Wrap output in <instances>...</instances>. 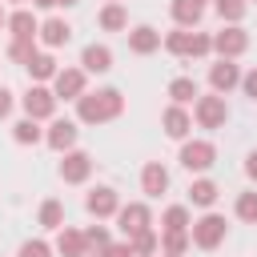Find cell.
Segmentation results:
<instances>
[{
  "label": "cell",
  "instance_id": "6da1fadb",
  "mask_svg": "<svg viewBox=\"0 0 257 257\" xmlns=\"http://www.w3.org/2000/svg\"><path fill=\"white\" fill-rule=\"evenodd\" d=\"M124 112V92L104 84V88H88L80 100H76V120L80 124H108Z\"/></svg>",
  "mask_w": 257,
  "mask_h": 257
},
{
  "label": "cell",
  "instance_id": "7a4b0ae2",
  "mask_svg": "<svg viewBox=\"0 0 257 257\" xmlns=\"http://www.w3.org/2000/svg\"><path fill=\"white\" fill-rule=\"evenodd\" d=\"M189 237H193V245H197V249H205V253L221 249V245H225V237H229V221H225V213L209 209V213L193 217V229H189Z\"/></svg>",
  "mask_w": 257,
  "mask_h": 257
},
{
  "label": "cell",
  "instance_id": "3957f363",
  "mask_svg": "<svg viewBox=\"0 0 257 257\" xmlns=\"http://www.w3.org/2000/svg\"><path fill=\"white\" fill-rule=\"evenodd\" d=\"M177 161H181V169H189L193 177H205V173L217 165V145L205 141V137H189V141H181Z\"/></svg>",
  "mask_w": 257,
  "mask_h": 257
},
{
  "label": "cell",
  "instance_id": "277c9868",
  "mask_svg": "<svg viewBox=\"0 0 257 257\" xmlns=\"http://www.w3.org/2000/svg\"><path fill=\"white\" fill-rule=\"evenodd\" d=\"M193 120H197V128H225V120H229V100L221 96V92H201L197 100H193Z\"/></svg>",
  "mask_w": 257,
  "mask_h": 257
},
{
  "label": "cell",
  "instance_id": "5b68a950",
  "mask_svg": "<svg viewBox=\"0 0 257 257\" xmlns=\"http://www.w3.org/2000/svg\"><path fill=\"white\" fill-rule=\"evenodd\" d=\"M56 92H52V84H28V92L20 96V108H24V116H32V120H56Z\"/></svg>",
  "mask_w": 257,
  "mask_h": 257
},
{
  "label": "cell",
  "instance_id": "8992f818",
  "mask_svg": "<svg viewBox=\"0 0 257 257\" xmlns=\"http://www.w3.org/2000/svg\"><path fill=\"white\" fill-rule=\"evenodd\" d=\"M157 221H153V209H149V201H128V205H120V213H116V229L124 233V241H133L137 233H145V229H153Z\"/></svg>",
  "mask_w": 257,
  "mask_h": 257
},
{
  "label": "cell",
  "instance_id": "52a82bcc",
  "mask_svg": "<svg viewBox=\"0 0 257 257\" xmlns=\"http://www.w3.org/2000/svg\"><path fill=\"white\" fill-rule=\"evenodd\" d=\"M76 141H80V120H68V116H56V120H48V128H44V145L52 149V153H72L76 149Z\"/></svg>",
  "mask_w": 257,
  "mask_h": 257
},
{
  "label": "cell",
  "instance_id": "ba28073f",
  "mask_svg": "<svg viewBox=\"0 0 257 257\" xmlns=\"http://www.w3.org/2000/svg\"><path fill=\"white\" fill-rule=\"evenodd\" d=\"M249 48V32L245 24H221V32H213V52L221 60H237Z\"/></svg>",
  "mask_w": 257,
  "mask_h": 257
},
{
  "label": "cell",
  "instance_id": "9c48e42d",
  "mask_svg": "<svg viewBox=\"0 0 257 257\" xmlns=\"http://www.w3.org/2000/svg\"><path fill=\"white\" fill-rule=\"evenodd\" d=\"M52 92H56V100H80L88 92V72L80 64H64L52 80Z\"/></svg>",
  "mask_w": 257,
  "mask_h": 257
},
{
  "label": "cell",
  "instance_id": "30bf717a",
  "mask_svg": "<svg viewBox=\"0 0 257 257\" xmlns=\"http://www.w3.org/2000/svg\"><path fill=\"white\" fill-rule=\"evenodd\" d=\"M120 193L112 189V185H92L88 189V197H84V209H88V217H96V221H108V217H116L120 213Z\"/></svg>",
  "mask_w": 257,
  "mask_h": 257
},
{
  "label": "cell",
  "instance_id": "8fae6325",
  "mask_svg": "<svg viewBox=\"0 0 257 257\" xmlns=\"http://www.w3.org/2000/svg\"><path fill=\"white\" fill-rule=\"evenodd\" d=\"M92 165H96V161H92V153L72 149V153H64V157H60V169H56V173H60V181H64V185H84V181L92 177Z\"/></svg>",
  "mask_w": 257,
  "mask_h": 257
},
{
  "label": "cell",
  "instance_id": "7c38bea8",
  "mask_svg": "<svg viewBox=\"0 0 257 257\" xmlns=\"http://www.w3.org/2000/svg\"><path fill=\"white\" fill-rule=\"evenodd\" d=\"M241 64L237 60H217V64H209V92H221V96H229L233 88H241Z\"/></svg>",
  "mask_w": 257,
  "mask_h": 257
},
{
  "label": "cell",
  "instance_id": "4fadbf2b",
  "mask_svg": "<svg viewBox=\"0 0 257 257\" xmlns=\"http://www.w3.org/2000/svg\"><path fill=\"white\" fill-rule=\"evenodd\" d=\"M161 128H165L169 141H189V133H193V112H189L185 104H169V108L161 112Z\"/></svg>",
  "mask_w": 257,
  "mask_h": 257
},
{
  "label": "cell",
  "instance_id": "5bb4252c",
  "mask_svg": "<svg viewBox=\"0 0 257 257\" xmlns=\"http://www.w3.org/2000/svg\"><path fill=\"white\" fill-rule=\"evenodd\" d=\"M36 40L52 52V48H64L68 40H72V24L64 20V16H48V20H40V32H36Z\"/></svg>",
  "mask_w": 257,
  "mask_h": 257
},
{
  "label": "cell",
  "instance_id": "9a60e30c",
  "mask_svg": "<svg viewBox=\"0 0 257 257\" xmlns=\"http://www.w3.org/2000/svg\"><path fill=\"white\" fill-rule=\"evenodd\" d=\"M124 36H128V52H133V56H153V52L161 48V40H165L153 24H133Z\"/></svg>",
  "mask_w": 257,
  "mask_h": 257
},
{
  "label": "cell",
  "instance_id": "2e32d148",
  "mask_svg": "<svg viewBox=\"0 0 257 257\" xmlns=\"http://www.w3.org/2000/svg\"><path fill=\"white\" fill-rule=\"evenodd\" d=\"M141 193L149 201H157V197L169 193V169L161 161H145V169H141Z\"/></svg>",
  "mask_w": 257,
  "mask_h": 257
},
{
  "label": "cell",
  "instance_id": "e0dca14e",
  "mask_svg": "<svg viewBox=\"0 0 257 257\" xmlns=\"http://www.w3.org/2000/svg\"><path fill=\"white\" fill-rule=\"evenodd\" d=\"M80 68H84L88 76H104V72L112 68V48H108V44H96V40L84 44V48H80Z\"/></svg>",
  "mask_w": 257,
  "mask_h": 257
},
{
  "label": "cell",
  "instance_id": "ac0fdd59",
  "mask_svg": "<svg viewBox=\"0 0 257 257\" xmlns=\"http://www.w3.org/2000/svg\"><path fill=\"white\" fill-rule=\"evenodd\" d=\"M169 16H173V24H177V28L197 32V28H201V20H205V4H197V0H169Z\"/></svg>",
  "mask_w": 257,
  "mask_h": 257
},
{
  "label": "cell",
  "instance_id": "d6986e66",
  "mask_svg": "<svg viewBox=\"0 0 257 257\" xmlns=\"http://www.w3.org/2000/svg\"><path fill=\"white\" fill-rule=\"evenodd\" d=\"M24 72H28V80H32V84H52V80H56V72H60V64H56V56H52L48 48H40V52L24 64Z\"/></svg>",
  "mask_w": 257,
  "mask_h": 257
},
{
  "label": "cell",
  "instance_id": "ffe728a7",
  "mask_svg": "<svg viewBox=\"0 0 257 257\" xmlns=\"http://www.w3.org/2000/svg\"><path fill=\"white\" fill-rule=\"evenodd\" d=\"M36 32H40V20H36L32 8H12V12H8V36H16V40H36Z\"/></svg>",
  "mask_w": 257,
  "mask_h": 257
},
{
  "label": "cell",
  "instance_id": "44dd1931",
  "mask_svg": "<svg viewBox=\"0 0 257 257\" xmlns=\"http://www.w3.org/2000/svg\"><path fill=\"white\" fill-rule=\"evenodd\" d=\"M217 197H221V185L213 181V177H193V185H189V205L193 209H213L217 205Z\"/></svg>",
  "mask_w": 257,
  "mask_h": 257
},
{
  "label": "cell",
  "instance_id": "7402d4cb",
  "mask_svg": "<svg viewBox=\"0 0 257 257\" xmlns=\"http://www.w3.org/2000/svg\"><path fill=\"white\" fill-rule=\"evenodd\" d=\"M52 249H56L60 257H88V241H84V229H72V225H64V229L56 233Z\"/></svg>",
  "mask_w": 257,
  "mask_h": 257
},
{
  "label": "cell",
  "instance_id": "603a6c76",
  "mask_svg": "<svg viewBox=\"0 0 257 257\" xmlns=\"http://www.w3.org/2000/svg\"><path fill=\"white\" fill-rule=\"evenodd\" d=\"M36 225H40V229H48V233H60V229H64V201L44 197V201H40V209H36Z\"/></svg>",
  "mask_w": 257,
  "mask_h": 257
},
{
  "label": "cell",
  "instance_id": "cb8c5ba5",
  "mask_svg": "<svg viewBox=\"0 0 257 257\" xmlns=\"http://www.w3.org/2000/svg\"><path fill=\"white\" fill-rule=\"evenodd\" d=\"M96 24H100L104 32H128V8H124V4H100Z\"/></svg>",
  "mask_w": 257,
  "mask_h": 257
},
{
  "label": "cell",
  "instance_id": "d4e9b609",
  "mask_svg": "<svg viewBox=\"0 0 257 257\" xmlns=\"http://www.w3.org/2000/svg\"><path fill=\"white\" fill-rule=\"evenodd\" d=\"M165 92H169V104H185V108L201 96V88H197V80H193V76H173Z\"/></svg>",
  "mask_w": 257,
  "mask_h": 257
},
{
  "label": "cell",
  "instance_id": "484cf974",
  "mask_svg": "<svg viewBox=\"0 0 257 257\" xmlns=\"http://www.w3.org/2000/svg\"><path fill=\"white\" fill-rule=\"evenodd\" d=\"M12 141L16 145H44V128H40V120H32V116H20L16 124H12Z\"/></svg>",
  "mask_w": 257,
  "mask_h": 257
},
{
  "label": "cell",
  "instance_id": "4316f807",
  "mask_svg": "<svg viewBox=\"0 0 257 257\" xmlns=\"http://www.w3.org/2000/svg\"><path fill=\"white\" fill-rule=\"evenodd\" d=\"M189 249H193V237H189V229H161V253L185 257Z\"/></svg>",
  "mask_w": 257,
  "mask_h": 257
},
{
  "label": "cell",
  "instance_id": "83f0119b",
  "mask_svg": "<svg viewBox=\"0 0 257 257\" xmlns=\"http://www.w3.org/2000/svg\"><path fill=\"white\" fill-rule=\"evenodd\" d=\"M213 12H217L221 24H241L249 16V4L245 0H213Z\"/></svg>",
  "mask_w": 257,
  "mask_h": 257
},
{
  "label": "cell",
  "instance_id": "f1b7e54d",
  "mask_svg": "<svg viewBox=\"0 0 257 257\" xmlns=\"http://www.w3.org/2000/svg\"><path fill=\"white\" fill-rule=\"evenodd\" d=\"M189 40H193V32H189V28H177V24H173V28L165 32L161 48H165L169 56H189Z\"/></svg>",
  "mask_w": 257,
  "mask_h": 257
},
{
  "label": "cell",
  "instance_id": "f546056e",
  "mask_svg": "<svg viewBox=\"0 0 257 257\" xmlns=\"http://www.w3.org/2000/svg\"><path fill=\"white\" fill-rule=\"evenodd\" d=\"M161 229H193V209L189 205H165Z\"/></svg>",
  "mask_w": 257,
  "mask_h": 257
},
{
  "label": "cell",
  "instance_id": "4dcf8cb0",
  "mask_svg": "<svg viewBox=\"0 0 257 257\" xmlns=\"http://www.w3.org/2000/svg\"><path fill=\"white\" fill-rule=\"evenodd\" d=\"M233 213H237V221H245V225H257V189H245V193H237V201H233Z\"/></svg>",
  "mask_w": 257,
  "mask_h": 257
},
{
  "label": "cell",
  "instance_id": "1f68e13d",
  "mask_svg": "<svg viewBox=\"0 0 257 257\" xmlns=\"http://www.w3.org/2000/svg\"><path fill=\"white\" fill-rule=\"evenodd\" d=\"M128 245H133L137 257H157V253H161V233H157V229H145V233H137Z\"/></svg>",
  "mask_w": 257,
  "mask_h": 257
},
{
  "label": "cell",
  "instance_id": "d6a6232c",
  "mask_svg": "<svg viewBox=\"0 0 257 257\" xmlns=\"http://www.w3.org/2000/svg\"><path fill=\"white\" fill-rule=\"evenodd\" d=\"M84 241H88V253H96V257H100V253L112 245V233H108V225H100V221H96V225H88V229H84Z\"/></svg>",
  "mask_w": 257,
  "mask_h": 257
},
{
  "label": "cell",
  "instance_id": "836d02e7",
  "mask_svg": "<svg viewBox=\"0 0 257 257\" xmlns=\"http://www.w3.org/2000/svg\"><path fill=\"white\" fill-rule=\"evenodd\" d=\"M36 44H40V40H16V36H12V40H8V60H16V64H28V60L40 52Z\"/></svg>",
  "mask_w": 257,
  "mask_h": 257
},
{
  "label": "cell",
  "instance_id": "e575fe53",
  "mask_svg": "<svg viewBox=\"0 0 257 257\" xmlns=\"http://www.w3.org/2000/svg\"><path fill=\"white\" fill-rule=\"evenodd\" d=\"M16 257H56V249H52L44 237H28V241L16 249Z\"/></svg>",
  "mask_w": 257,
  "mask_h": 257
},
{
  "label": "cell",
  "instance_id": "d590c367",
  "mask_svg": "<svg viewBox=\"0 0 257 257\" xmlns=\"http://www.w3.org/2000/svg\"><path fill=\"white\" fill-rule=\"evenodd\" d=\"M189 56H193V60L213 56V32H193V40H189Z\"/></svg>",
  "mask_w": 257,
  "mask_h": 257
},
{
  "label": "cell",
  "instance_id": "8d00e7d4",
  "mask_svg": "<svg viewBox=\"0 0 257 257\" xmlns=\"http://www.w3.org/2000/svg\"><path fill=\"white\" fill-rule=\"evenodd\" d=\"M16 100H20V96H16V92H12L8 84H0V120H8V116H12Z\"/></svg>",
  "mask_w": 257,
  "mask_h": 257
},
{
  "label": "cell",
  "instance_id": "74e56055",
  "mask_svg": "<svg viewBox=\"0 0 257 257\" xmlns=\"http://www.w3.org/2000/svg\"><path fill=\"white\" fill-rule=\"evenodd\" d=\"M241 92H245V96H249V100L257 104V64H253V68H249V72L241 76Z\"/></svg>",
  "mask_w": 257,
  "mask_h": 257
},
{
  "label": "cell",
  "instance_id": "f35d334b",
  "mask_svg": "<svg viewBox=\"0 0 257 257\" xmlns=\"http://www.w3.org/2000/svg\"><path fill=\"white\" fill-rule=\"evenodd\" d=\"M100 257H137V253H133V245H128V241H112Z\"/></svg>",
  "mask_w": 257,
  "mask_h": 257
},
{
  "label": "cell",
  "instance_id": "ab89813d",
  "mask_svg": "<svg viewBox=\"0 0 257 257\" xmlns=\"http://www.w3.org/2000/svg\"><path fill=\"white\" fill-rule=\"evenodd\" d=\"M245 177L257 185V149H249V157H245Z\"/></svg>",
  "mask_w": 257,
  "mask_h": 257
},
{
  "label": "cell",
  "instance_id": "60d3db41",
  "mask_svg": "<svg viewBox=\"0 0 257 257\" xmlns=\"http://www.w3.org/2000/svg\"><path fill=\"white\" fill-rule=\"evenodd\" d=\"M32 8H44V12H48V8H60V4H56V0H32Z\"/></svg>",
  "mask_w": 257,
  "mask_h": 257
},
{
  "label": "cell",
  "instance_id": "b9f144b4",
  "mask_svg": "<svg viewBox=\"0 0 257 257\" xmlns=\"http://www.w3.org/2000/svg\"><path fill=\"white\" fill-rule=\"evenodd\" d=\"M0 32H8V8L0 4Z\"/></svg>",
  "mask_w": 257,
  "mask_h": 257
},
{
  "label": "cell",
  "instance_id": "7bdbcfd3",
  "mask_svg": "<svg viewBox=\"0 0 257 257\" xmlns=\"http://www.w3.org/2000/svg\"><path fill=\"white\" fill-rule=\"evenodd\" d=\"M4 4H12V8H28L32 0H4Z\"/></svg>",
  "mask_w": 257,
  "mask_h": 257
},
{
  "label": "cell",
  "instance_id": "ee69618b",
  "mask_svg": "<svg viewBox=\"0 0 257 257\" xmlns=\"http://www.w3.org/2000/svg\"><path fill=\"white\" fill-rule=\"evenodd\" d=\"M56 4H60V8H76L80 0H56Z\"/></svg>",
  "mask_w": 257,
  "mask_h": 257
},
{
  "label": "cell",
  "instance_id": "f6af8a7d",
  "mask_svg": "<svg viewBox=\"0 0 257 257\" xmlns=\"http://www.w3.org/2000/svg\"><path fill=\"white\" fill-rule=\"evenodd\" d=\"M197 4H213V0H197Z\"/></svg>",
  "mask_w": 257,
  "mask_h": 257
},
{
  "label": "cell",
  "instance_id": "bcb514c9",
  "mask_svg": "<svg viewBox=\"0 0 257 257\" xmlns=\"http://www.w3.org/2000/svg\"><path fill=\"white\" fill-rule=\"evenodd\" d=\"M104 4H120V0H104Z\"/></svg>",
  "mask_w": 257,
  "mask_h": 257
},
{
  "label": "cell",
  "instance_id": "7dc6e473",
  "mask_svg": "<svg viewBox=\"0 0 257 257\" xmlns=\"http://www.w3.org/2000/svg\"><path fill=\"white\" fill-rule=\"evenodd\" d=\"M157 257H173V253H157Z\"/></svg>",
  "mask_w": 257,
  "mask_h": 257
},
{
  "label": "cell",
  "instance_id": "c3c4849f",
  "mask_svg": "<svg viewBox=\"0 0 257 257\" xmlns=\"http://www.w3.org/2000/svg\"><path fill=\"white\" fill-rule=\"evenodd\" d=\"M245 4H253V0H245Z\"/></svg>",
  "mask_w": 257,
  "mask_h": 257
}]
</instances>
